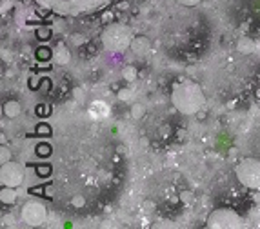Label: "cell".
Returning a JSON list of instances; mask_svg holds the SVG:
<instances>
[{
  "instance_id": "6da1fadb",
  "label": "cell",
  "mask_w": 260,
  "mask_h": 229,
  "mask_svg": "<svg viewBox=\"0 0 260 229\" xmlns=\"http://www.w3.org/2000/svg\"><path fill=\"white\" fill-rule=\"evenodd\" d=\"M171 102L176 108V111L182 114H196L206 104L204 91L193 80H180L173 86L171 91Z\"/></svg>"
},
{
  "instance_id": "7a4b0ae2",
  "label": "cell",
  "mask_w": 260,
  "mask_h": 229,
  "mask_svg": "<svg viewBox=\"0 0 260 229\" xmlns=\"http://www.w3.org/2000/svg\"><path fill=\"white\" fill-rule=\"evenodd\" d=\"M110 2L111 0H36V4H40L42 8H48L55 11L56 15L64 16L88 15V13L102 10Z\"/></svg>"
},
{
  "instance_id": "3957f363",
  "label": "cell",
  "mask_w": 260,
  "mask_h": 229,
  "mask_svg": "<svg viewBox=\"0 0 260 229\" xmlns=\"http://www.w3.org/2000/svg\"><path fill=\"white\" fill-rule=\"evenodd\" d=\"M102 46H104L108 51H124L128 48H131V42H133V31H131L130 26L118 24V22H113V24L106 26V30L102 31Z\"/></svg>"
},
{
  "instance_id": "277c9868",
  "label": "cell",
  "mask_w": 260,
  "mask_h": 229,
  "mask_svg": "<svg viewBox=\"0 0 260 229\" xmlns=\"http://www.w3.org/2000/svg\"><path fill=\"white\" fill-rule=\"evenodd\" d=\"M235 174L238 182L248 190H260V160L258 158H242L236 164Z\"/></svg>"
},
{
  "instance_id": "5b68a950",
  "label": "cell",
  "mask_w": 260,
  "mask_h": 229,
  "mask_svg": "<svg viewBox=\"0 0 260 229\" xmlns=\"http://www.w3.org/2000/svg\"><path fill=\"white\" fill-rule=\"evenodd\" d=\"M240 226H242V218L233 210L220 208V210H215L208 216V228L211 229H231V228H240Z\"/></svg>"
},
{
  "instance_id": "8992f818",
  "label": "cell",
  "mask_w": 260,
  "mask_h": 229,
  "mask_svg": "<svg viewBox=\"0 0 260 229\" xmlns=\"http://www.w3.org/2000/svg\"><path fill=\"white\" fill-rule=\"evenodd\" d=\"M20 216H22V222L28 226H42L48 218V210H46L44 204L31 200V202H26L22 206Z\"/></svg>"
},
{
  "instance_id": "52a82bcc",
  "label": "cell",
  "mask_w": 260,
  "mask_h": 229,
  "mask_svg": "<svg viewBox=\"0 0 260 229\" xmlns=\"http://www.w3.org/2000/svg\"><path fill=\"white\" fill-rule=\"evenodd\" d=\"M26 178V170L24 166L18 164V162H4L2 168H0V180H2V186H10V188H16L24 182Z\"/></svg>"
},
{
  "instance_id": "ba28073f",
  "label": "cell",
  "mask_w": 260,
  "mask_h": 229,
  "mask_svg": "<svg viewBox=\"0 0 260 229\" xmlns=\"http://www.w3.org/2000/svg\"><path fill=\"white\" fill-rule=\"evenodd\" d=\"M131 51H133V55L138 56V58L148 56L151 51L150 38H146V36H136V38H133V42H131Z\"/></svg>"
},
{
  "instance_id": "9c48e42d",
  "label": "cell",
  "mask_w": 260,
  "mask_h": 229,
  "mask_svg": "<svg viewBox=\"0 0 260 229\" xmlns=\"http://www.w3.org/2000/svg\"><path fill=\"white\" fill-rule=\"evenodd\" d=\"M53 60H55V64H60V66L70 64V60H71L70 50H68L64 44H58L55 50H53Z\"/></svg>"
},
{
  "instance_id": "30bf717a",
  "label": "cell",
  "mask_w": 260,
  "mask_h": 229,
  "mask_svg": "<svg viewBox=\"0 0 260 229\" xmlns=\"http://www.w3.org/2000/svg\"><path fill=\"white\" fill-rule=\"evenodd\" d=\"M2 113H4L8 118H16V116L22 113V106H20V102H16V100H8V102H4V106H2Z\"/></svg>"
},
{
  "instance_id": "8fae6325",
  "label": "cell",
  "mask_w": 260,
  "mask_h": 229,
  "mask_svg": "<svg viewBox=\"0 0 260 229\" xmlns=\"http://www.w3.org/2000/svg\"><path fill=\"white\" fill-rule=\"evenodd\" d=\"M0 200H2V204H15L16 200V193H15V188H10V186H2V191H0Z\"/></svg>"
},
{
  "instance_id": "7c38bea8",
  "label": "cell",
  "mask_w": 260,
  "mask_h": 229,
  "mask_svg": "<svg viewBox=\"0 0 260 229\" xmlns=\"http://www.w3.org/2000/svg\"><path fill=\"white\" fill-rule=\"evenodd\" d=\"M238 51L244 53V55L253 53V51H255V42L251 38H248V36H242V38L238 40Z\"/></svg>"
},
{
  "instance_id": "4fadbf2b",
  "label": "cell",
  "mask_w": 260,
  "mask_h": 229,
  "mask_svg": "<svg viewBox=\"0 0 260 229\" xmlns=\"http://www.w3.org/2000/svg\"><path fill=\"white\" fill-rule=\"evenodd\" d=\"M136 76H138V71H136L135 66H126L124 70H122V78L128 80V82H133Z\"/></svg>"
},
{
  "instance_id": "5bb4252c",
  "label": "cell",
  "mask_w": 260,
  "mask_h": 229,
  "mask_svg": "<svg viewBox=\"0 0 260 229\" xmlns=\"http://www.w3.org/2000/svg\"><path fill=\"white\" fill-rule=\"evenodd\" d=\"M36 58H38L40 62H48V60L53 58V53H51L50 48L42 46V48H38V50H36Z\"/></svg>"
},
{
  "instance_id": "9a60e30c",
  "label": "cell",
  "mask_w": 260,
  "mask_h": 229,
  "mask_svg": "<svg viewBox=\"0 0 260 229\" xmlns=\"http://www.w3.org/2000/svg\"><path fill=\"white\" fill-rule=\"evenodd\" d=\"M144 114H146V106H144V104H140V102H136V104L131 106V116H133L135 120L142 118Z\"/></svg>"
},
{
  "instance_id": "2e32d148",
  "label": "cell",
  "mask_w": 260,
  "mask_h": 229,
  "mask_svg": "<svg viewBox=\"0 0 260 229\" xmlns=\"http://www.w3.org/2000/svg\"><path fill=\"white\" fill-rule=\"evenodd\" d=\"M71 206L76 208V210H82V208L86 206V198L82 196V194H75V196L71 198Z\"/></svg>"
},
{
  "instance_id": "e0dca14e",
  "label": "cell",
  "mask_w": 260,
  "mask_h": 229,
  "mask_svg": "<svg viewBox=\"0 0 260 229\" xmlns=\"http://www.w3.org/2000/svg\"><path fill=\"white\" fill-rule=\"evenodd\" d=\"M10 160H11V151L2 146V148H0V162L4 164V162H10Z\"/></svg>"
},
{
  "instance_id": "ac0fdd59",
  "label": "cell",
  "mask_w": 260,
  "mask_h": 229,
  "mask_svg": "<svg viewBox=\"0 0 260 229\" xmlns=\"http://www.w3.org/2000/svg\"><path fill=\"white\" fill-rule=\"evenodd\" d=\"M0 4H2V15H6V11L13 8L15 0H0Z\"/></svg>"
},
{
  "instance_id": "d6986e66",
  "label": "cell",
  "mask_w": 260,
  "mask_h": 229,
  "mask_svg": "<svg viewBox=\"0 0 260 229\" xmlns=\"http://www.w3.org/2000/svg\"><path fill=\"white\" fill-rule=\"evenodd\" d=\"M131 96H133L131 90H120V91H118V98H120V100H130Z\"/></svg>"
},
{
  "instance_id": "ffe728a7",
  "label": "cell",
  "mask_w": 260,
  "mask_h": 229,
  "mask_svg": "<svg viewBox=\"0 0 260 229\" xmlns=\"http://www.w3.org/2000/svg\"><path fill=\"white\" fill-rule=\"evenodd\" d=\"M50 35H51V30H50V28H42V30H38V38H40V40L50 38Z\"/></svg>"
},
{
  "instance_id": "44dd1931",
  "label": "cell",
  "mask_w": 260,
  "mask_h": 229,
  "mask_svg": "<svg viewBox=\"0 0 260 229\" xmlns=\"http://www.w3.org/2000/svg\"><path fill=\"white\" fill-rule=\"evenodd\" d=\"M180 6H186V8H193V6L200 4V0H176Z\"/></svg>"
},
{
  "instance_id": "7402d4cb",
  "label": "cell",
  "mask_w": 260,
  "mask_h": 229,
  "mask_svg": "<svg viewBox=\"0 0 260 229\" xmlns=\"http://www.w3.org/2000/svg\"><path fill=\"white\" fill-rule=\"evenodd\" d=\"M180 200L184 202V204H191V200H193V194L190 191H184V193L180 194Z\"/></svg>"
},
{
  "instance_id": "603a6c76",
  "label": "cell",
  "mask_w": 260,
  "mask_h": 229,
  "mask_svg": "<svg viewBox=\"0 0 260 229\" xmlns=\"http://www.w3.org/2000/svg\"><path fill=\"white\" fill-rule=\"evenodd\" d=\"M2 224L4 226H13V216L8 214V216H2Z\"/></svg>"
},
{
  "instance_id": "cb8c5ba5",
  "label": "cell",
  "mask_w": 260,
  "mask_h": 229,
  "mask_svg": "<svg viewBox=\"0 0 260 229\" xmlns=\"http://www.w3.org/2000/svg\"><path fill=\"white\" fill-rule=\"evenodd\" d=\"M38 153H40V154H48V153H50V148H48V146H40V148H38Z\"/></svg>"
},
{
  "instance_id": "d4e9b609",
  "label": "cell",
  "mask_w": 260,
  "mask_h": 229,
  "mask_svg": "<svg viewBox=\"0 0 260 229\" xmlns=\"http://www.w3.org/2000/svg\"><path fill=\"white\" fill-rule=\"evenodd\" d=\"M50 171H51L50 166H46V168H38V173H40V174H48Z\"/></svg>"
}]
</instances>
